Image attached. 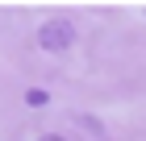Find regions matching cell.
I'll return each instance as SVG.
<instances>
[{
	"instance_id": "1",
	"label": "cell",
	"mask_w": 146,
	"mask_h": 141,
	"mask_svg": "<svg viewBox=\"0 0 146 141\" xmlns=\"http://www.w3.org/2000/svg\"><path fill=\"white\" fill-rule=\"evenodd\" d=\"M38 42H42V50H50V54H63V50L75 42V25L71 21H46L42 29H38Z\"/></svg>"
},
{
	"instance_id": "2",
	"label": "cell",
	"mask_w": 146,
	"mask_h": 141,
	"mask_svg": "<svg viewBox=\"0 0 146 141\" xmlns=\"http://www.w3.org/2000/svg\"><path fill=\"white\" fill-rule=\"evenodd\" d=\"M25 100H29V104H34V108H42V104H46V100H50V96H46L42 87H34V91H25Z\"/></svg>"
},
{
	"instance_id": "3",
	"label": "cell",
	"mask_w": 146,
	"mask_h": 141,
	"mask_svg": "<svg viewBox=\"0 0 146 141\" xmlns=\"http://www.w3.org/2000/svg\"><path fill=\"white\" fill-rule=\"evenodd\" d=\"M38 141H67V137H58V133H42Z\"/></svg>"
}]
</instances>
